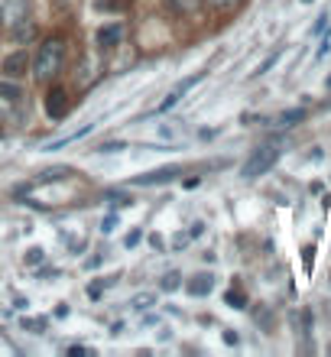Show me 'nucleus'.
<instances>
[{
	"mask_svg": "<svg viewBox=\"0 0 331 357\" xmlns=\"http://www.w3.org/2000/svg\"><path fill=\"white\" fill-rule=\"evenodd\" d=\"M121 39H123V26H101L98 29V46L101 49H114V46H121Z\"/></svg>",
	"mask_w": 331,
	"mask_h": 357,
	"instance_id": "423d86ee",
	"label": "nucleus"
},
{
	"mask_svg": "<svg viewBox=\"0 0 331 357\" xmlns=\"http://www.w3.org/2000/svg\"><path fill=\"white\" fill-rule=\"evenodd\" d=\"M179 175V169L175 166H166V169H156V173H147V175H136L134 185H156V182H169V179H175Z\"/></svg>",
	"mask_w": 331,
	"mask_h": 357,
	"instance_id": "0eeeda50",
	"label": "nucleus"
},
{
	"mask_svg": "<svg viewBox=\"0 0 331 357\" xmlns=\"http://www.w3.org/2000/svg\"><path fill=\"white\" fill-rule=\"evenodd\" d=\"M302 117H306V111H302V108H293V111L280 114V123H282V127H293V123H299Z\"/></svg>",
	"mask_w": 331,
	"mask_h": 357,
	"instance_id": "ddd939ff",
	"label": "nucleus"
},
{
	"mask_svg": "<svg viewBox=\"0 0 331 357\" xmlns=\"http://www.w3.org/2000/svg\"><path fill=\"white\" fill-rule=\"evenodd\" d=\"M325 26H328V16H319V23H315V33H321Z\"/></svg>",
	"mask_w": 331,
	"mask_h": 357,
	"instance_id": "5701e85b",
	"label": "nucleus"
},
{
	"mask_svg": "<svg viewBox=\"0 0 331 357\" xmlns=\"http://www.w3.org/2000/svg\"><path fill=\"white\" fill-rule=\"evenodd\" d=\"M0 98H7V101H20L23 95H20V88L13 85L10 78H3V82H0Z\"/></svg>",
	"mask_w": 331,
	"mask_h": 357,
	"instance_id": "9b49d317",
	"label": "nucleus"
},
{
	"mask_svg": "<svg viewBox=\"0 0 331 357\" xmlns=\"http://www.w3.org/2000/svg\"><path fill=\"white\" fill-rule=\"evenodd\" d=\"M26 263H29V267L42 263V250H39V247H29V250H26Z\"/></svg>",
	"mask_w": 331,
	"mask_h": 357,
	"instance_id": "a211bd4d",
	"label": "nucleus"
},
{
	"mask_svg": "<svg viewBox=\"0 0 331 357\" xmlns=\"http://www.w3.org/2000/svg\"><path fill=\"white\" fill-rule=\"evenodd\" d=\"M0 23H3V10H0Z\"/></svg>",
	"mask_w": 331,
	"mask_h": 357,
	"instance_id": "393cba45",
	"label": "nucleus"
},
{
	"mask_svg": "<svg viewBox=\"0 0 331 357\" xmlns=\"http://www.w3.org/2000/svg\"><path fill=\"white\" fill-rule=\"evenodd\" d=\"M160 136H162V140H175V136H179V127H172V123H162V127H160Z\"/></svg>",
	"mask_w": 331,
	"mask_h": 357,
	"instance_id": "6ab92c4d",
	"label": "nucleus"
},
{
	"mask_svg": "<svg viewBox=\"0 0 331 357\" xmlns=\"http://www.w3.org/2000/svg\"><path fill=\"white\" fill-rule=\"evenodd\" d=\"M46 111H49L52 121H62L69 114V95H65V88H52L49 95H46Z\"/></svg>",
	"mask_w": 331,
	"mask_h": 357,
	"instance_id": "20e7f679",
	"label": "nucleus"
},
{
	"mask_svg": "<svg viewBox=\"0 0 331 357\" xmlns=\"http://www.w3.org/2000/svg\"><path fill=\"white\" fill-rule=\"evenodd\" d=\"M166 7H169V13H175V16H192V13L205 3V0H162Z\"/></svg>",
	"mask_w": 331,
	"mask_h": 357,
	"instance_id": "6e6552de",
	"label": "nucleus"
},
{
	"mask_svg": "<svg viewBox=\"0 0 331 357\" xmlns=\"http://www.w3.org/2000/svg\"><path fill=\"white\" fill-rule=\"evenodd\" d=\"M101 153H121V149H123V143H101Z\"/></svg>",
	"mask_w": 331,
	"mask_h": 357,
	"instance_id": "412c9836",
	"label": "nucleus"
},
{
	"mask_svg": "<svg viewBox=\"0 0 331 357\" xmlns=\"http://www.w3.org/2000/svg\"><path fill=\"white\" fill-rule=\"evenodd\" d=\"M29 56H26V49H16L10 52L7 59H3V65H0V72H3V78H10V82H20V78H26V72H29Z\"/></svg>",
	"mask_w": 331,
	"mask_h": 357,
	"instance_id": "7ed1b4c3",
	"label": "nucleus"
},
{
	"mask_svg": "<svg viewBox=\"0 0 331 357\" xmlns=\"http://www.w3.org/2000/svg\"><path fill=\"white\" fill-rule=\"evenodd\" d=\"M208 7H214V10H231V7H237L241 0H205Z\"/></svg>",
	"mask_w": 331,
	"mask_h": 357,
	"instance_id": "f3484780",
	"label": "nucleus"
},
{
	"mask_svg": "<svg viewBox=\"0 0 331 357\" xmlns=\"http://www.w3.org/2000/svg\"><path fill=\"white\" fill-rule=\"evenodd\" d=\"M224 299H228V306H234V308H244L247 306V299H244V293H241V289H231Z\"/></svg>",
	"mask_w": 331,
	"mask_h": 357,
	"instance_id": "4468645a",
	"label": "nucleus"
},
{
	"mask_svg": "<svg viewBox=\"0 0 331 357\" xmlns=\"http://www.w3.org/2000/svg\"><path fill=\"white\" fill-rule=\"evenodd\" d=\"M280 153H282V149L276 147V143H267V147L254 149V156H250V160L244 162L241 175H244V179H257V175L270 173L273 166H276V160H280Z\"/></svg>",
	"mask_w": 331,
	"mask_h": 357,
	"instance_id": "f03ea898",
	"label": "nucleus"
},
{
	"mask_svg": "<svg viewBox=\"0 0 331 357\" xmlns=\"http://www.w3.org/2000/svg\"><path fill=\"white\" fill-rule=\"evenodd\" d=\"M140 237H143L140 231H130V234L123 237V244H127V247H136V244H140Z\"/></svg>",
	"mask_w": 331,
	"mask_h": 357,
	"instance_id": "aec40b11",
	"label": "nucleus"
},
{
	"mask_svg": "<svg viewBox=\"0 0 331 357\" xmlns=\"http://www.w3.org/2000/svg\"><path fill=\"white\" fill-rule=\"evenodd\" d=\"M29 36H33V26L29 23H20L13 29V39H16V42H23V39H29Z\"/></svg>",
	"mask_w": 331,
	"mask_h": 357,
	"instance_id": "dca6fc26",
	"label": "nucleus"
},
{
	"mask_svg": "<svg viewBox=\"0 0 331 357\" xmlns=\"http://www.w3.org/2000/svg\"><path fill=\"white\" fill-rule=\"evenodd\" d=\"M91 130H95V123H85V127H82L78 134H69V136H62V140H56V143H49V147H46V149H62V147H69V143H75V140H82V136H88V134H91Z\"/></svg>",
	"mask_w": 331,
	"mask_h": 357,
	"instance_id": "1a4fd4ad",
	"label": "nucleus"
},
{
	"mask_svg": "<svg viewBox=\"0 0 331 357\" xmlns=\"http://www.w3.org/2000/svg\"><path fill=\"white\" fill-rule=\"evenodd\" d=\"M62 62H65V42L62 39H46L36 52V62H33V75L39 82H49L62 72Z\"/></svg>",
	"mask_w": 331,
	"mask_h": 357,
	"instance_id": "f257e3e1",
	"label": "nucleus"
},
{
	"mask_svg": "<svg viewBox=\"0 0 331 357\" xmlns=\"http://www.w3.org/2000/svg\"><path fill=\"white\" fill-rule=\"evenodd\" d=\"M185 289H188V296H208L211 289H214V276L211 273H198V276H192L185 283Z\"/></svg>",
	"mask_w": 331,
	"mask_h": 357,
	"instance_id": "39448f33",
	"label": "nucleus"
},
{
	"mask_svg": "<svg viewBox=\"0 0 331 357\" xmlns=\"http://www.w3.org/2000/svg\"><path fill=\"white\" fill-rule=\"evenodd\" d=\"M114 224H117V218H114V214H110L108 221L101 224V231H104V234H110V231H114Z\"/></svg>",
	"mask_w": 331,
	"mask_h": 357,
	"instance_id": "4be33fe9",
	"label": "nucleus"
},
{
	"mask_svg": "<svg viewBox=\"0 0 331 357\" xmlns=\"http://www.w3.org/2000/svg\"><path fill=\"white\" fill-rule=\"evenodd\" d=\"M325 88H331V78H328V82H325Z\"/></svg>",
	"mask_w": 331,
	"mask_h": 357,
	"instance_id": "b1692460",
	"label": "nucleus"
},
{
	"mask_svg": "<svg viewBox=\"0 0 331 357\" xmlns=\"http://www.w3.org/2000/svg\"><path fill=\"white\" fill-rule=\"evenodd\" d=\"M130 306H134L136 312H147L149 306H156V293H140V296L130 299Z\"/></svg>",
	"mask_w": 331,
	"mask_h": 357,
	"instance_id": "9d476101",
	"label": "nucleus"
},
{
	"mask_svg": "<svg viewBox=\"0 0 331 357\" xmlns=\"http://www.w3.org/2000/svg\"><path fill=\"white\" fill-rule=\"evenodd\" d=\"M179 286H182V276H179V273H169V276H162V289H166V293L179 289Z\"/></svg>",
	"mask_w": 331,
	"mask_h": 357,
	"instance_id": "2eb2a0df",
	"label": "nucleus"
},
{
	"mask_svg": "<svg viewBox=\"0 0 331 357\" xmlns=\"http://www.w3.org/2000/svg\"><path fill=\"white\" fill-rule=\"evenodd\" d=\"M69 173H72L69 166H56V169H46V173H42V175L36 179V185H39V182H49V179H65Z\"/></svg>",
	"mask_w": 331,
	"mask_h": 357,
	"instance_id": "f8f14e48",
	"label": "nucleus"
}]
</instances>
